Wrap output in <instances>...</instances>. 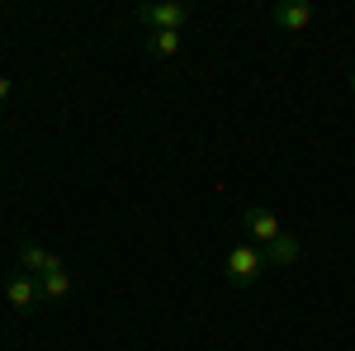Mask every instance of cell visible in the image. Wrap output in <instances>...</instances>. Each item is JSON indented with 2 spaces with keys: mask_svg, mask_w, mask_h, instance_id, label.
<instances>
[{
  "mask_svg": "<svg viewBox=\"0 0 355 351\" xmlns=\"http://www.w3.org/2000/svg\"><path fill=\"white\" fill-rule=\"evenodd\" d=\"M223 270H227V285H232V290H251V285L266 275V252H261L256 243L227 247V261H223Z\"/></svg>",
  "mask_w": 355,
  "mask_h": 351,
  "instance_id": "6da1fadb",
  "label": "cell"
},
{
  "mask_svg": "<svg viewBox=\"0 0 355 351\" xmlns=\"http://www.w3.org/2000/svg\"><path fill=\"white\" fill-rule=\"evenodd\" d=\"M137 24L157 28H185L190 24V5L185 0H152V5H137Z\"/></svg>",
  "mask_w": 355,
  "mask_h": 351,
  "instance_id": "7a4b0ae2",
  "label": "cell"
},
{
  "mask_svg": "<svg viewBox=\"0 0 355 351\" xmlns=\"http://www.w3.org/2000/svg\"><path fill=\"white\" fill-rule=\"evenodd\" d=\"M5 299H10V309L15 313H38V304H43V290H38V280L24 275V270H15L10 280H5Z\"/></svg>",
  "mask_w": 355,
  "mask_h": 351,
  "instance_id": "3957f363",
  "label": "cell"
},
{
  "mask_svg": "<svg viewBox=\"0 0 355 351\" xmlns=\"http://www.w3.org/2000/svg\"><path fill=\"white\" fill-rule=\"evenodd\" d=\"M242 228H246V238H251L256 247H270L275 238L284 233L279 218H275L270 209H261V204H246V209H242Z\"/></svg>",
  "mask_w": 355,
  "mask_h": 351,
  "instance_id": "277c9868",
  "label": "cell"
},
{
  "mask_svg": "<svg viewBox=\"0 0 355 351\" xmlns=\"http://www.w3.org/2000/svg\"><path fill=\"white\" fill-rule=\"evenodd\" d=\"M313 15H318L313 0H284V5H275V10H270V19L279 28H289V33H303V28L313 24Z\"/></svg>",
  "mask_w": 355,
  "mask_h": 351,
  "instance_id": "5b68a950",
  "label": "cell"
},
{
  "mask_svg": "<svg viewBox=\"0 0 355 351\" xmlns=\"http://www.w3.org/2000/svg\"><path fill=\"white\" fill-rule=\"evenodd\" d=\"M38 290H43V304H62V299L71 295V275H67V261L62 256L38 275Z\"/></svg>",
  "mask_w": 355,
  "mask_h": 351,
  "instance_id": "8992f818",
  "label": "cell"
},
{
  "mask_svg": "<svg viewBox=\"0 0 355 351\" xmlns=\"http://www.w3.org/2000/svg\"><path fill=\"white\" fill-rule=\"evenodd\" d=\"M180 48H185V33H180V28H157V33H147V53L157 57V62L180 57Z\"/></svg>",
  "mask_w": 355,
  "mask_h": 351,
  "instance_id": "52a82bcc",
  "label": "cell"
},
{
  "mask_svg": "<svg viewBox=\"0 0 355 351\" xmlns=\"http://www.w3.org/2000/svg\"><path fill=\"white\" fill-rule=\"evenodd\" d=\"M53 261H57V256H53V252H43L38 243H19V252H15V266L24 270V275H43Z\"/></svg>",
  "mask_w": 355,
  "mask_h": 351,
  "instance_id": "ba28073f",
  "label": "cell"
},
{
  "mask_svg": "<svg viewBox=\"0 0 355 351\" xmlns=\"http://www.w3.org/2000/svg\"><path fill=\"white\" fill-rule=\"evenodd\" d=\"M261 252H266V266H294V261H299V238H289V233H279V238H275L270 247H261Z\"/></svg>",
  "mask_w": 355,
  "mask_h": 351,
  "instance_id": "9c48e42d",
  "label": "cell"
},
{
  "mask_svg": "<svg viewBox=\"0 0 355 351\" xmlns=\"http://www.w3.org/2000/svg\"><path fill=\"white\" fill-rule=\"evenodd\" d=\"M5 95H10V81H5V76H0V100H5Z\"/></svg>",
  "mask_w": 355,
  "mask_h": 351,
  "instance_id": "30bf717a",
  "label": "cell"
},
{
  "mask_svg": "<svg viewBox=\"0 0 355 351\" xmlns=\"http://www.w3.org/2000/svg\"><path fill=\"white\" fill-rule=\"evenodd\" d=\"M351 95H355V72H351Z\"/></svg>",
  "mask_w": 355,
  "mask_h": 351,
  "instance_id": "8fae6325",
  "label": "cell"
}]
</instances>
